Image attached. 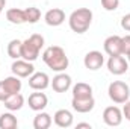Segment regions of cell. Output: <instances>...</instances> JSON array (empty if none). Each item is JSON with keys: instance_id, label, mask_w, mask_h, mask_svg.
<instances>
[{"instance_id": "6", "label": "cell", "mask_w": 130, "mask_h": 129, "mask_svg": "<svg viewBox=\"0 0 130 129\" xmlns=\"http://www.w3.org/2000/svg\"><path fill=\"white\" fill-rule=\"evenodd\" d=\"M107 70L109 73L115 74V76H121L129 70V61L124 58V55H115V56H109L107 59Z\"/></svg>"}, {"instance_id": "20", "label": "cell", "mask_w": 130, "mask_h": 129, "mask_svg": "<svg viewBox=\"0 0 130 129\" xmlns=\"http://www.w3.org/2000/svg\"><path fill=\"white\" fill-rule=\"evenodd\" d=\"M17 126H18V120L12 114V111L3 112L0 115V129H15Z\"/></svg>"}, {"instance_id": "30", "label": "cell", "mask_w": 130, "mask_h": 129, "mask_svg": "<svg viewBox=\"0 0 130 129\" xmlns=\"http://www.w3.org/2000/svg\"><path fill=\"white\" fill-rule=\"evenodd\" d=\"M127 61H129V64H130V53L127 55Z\"/></svg>"}, {"instance_id": "3", "label": "cell", "mask_w": 130, "mask_h": 129, "mask_svg": "<svg viewBox=\"0 0 130 129\" xmlns=\"http://www.w3.org/2000/svg\"><path fill=\"white\" fill-rule=\"evenodd\" d=\"M42 47H44V36L39 33H33L21 43V58L30 62L36 61Z\"/></svg>"}, {"instance_id": "21", "label": "cell", "mask_w": 130, "mask_h": 129, "mask_svg": "<svg viewBox=\"0 0 130 129\" xmlns=\"http://www.w3.org/2000/svg\"><path fill=\"white\" fill-rule=\"evenodd\" d=\"M21 43L23 41H20V40H11L8 43L6 52H8L9 58H12V59H20L21 58Z\"/></svg>"}, {"instance_id": "26", "label": "cell", "mask_w": 130, "mask_h": 129, "mask_svg": "<svg viewBox=\"0 0 130 129\" xmlns=\"http://www.w3.org/2000/svg\"><path fill=\"white\" fill-rule=\"evenodd\" d=\"M121 28H123L124 31L130 32V12L129 14H126V15L121 18Z\"/></svg>"}, {"instance_id": "4", "label": "cell", "mask_w": 130, "mask_h": 129, "mask_svg": "<svg viewBox=\"0 0 130 129\" xmlns=\"http://www.w3.org/2000/svg\"><path fill=\"white\" fill-rule=\"evenodd\" d=\"M107 94L109 99L117 103V105H123L129 100L130 97V88L129 85L123 81H113L109 84V88H107Z\"/></svg>"}, {"instance_id": "24", "label": "cell", "mask_w": 130, "mask_h": 129, "mask_svg": "<svg viewBox=\"0 0 130 129\" xmlns=\"http://www.w3.org/2000/svg\"><path fill=\"white\" fill-rule=\"evenodd\" d=\"M123 40V55H129L130 53V35H126V36H121Z\"/></svg>"}, {"instance_id": "25", "label": "cell", "mask_w": 130, "mask_h": 129, "mask_svg": "<svg viewBox=\"0 0 130 129\" xmlns=\"http://www.w3.org/2000/svg\"><path fill=\"white\" fill-rule=\"evenodd\" d=\"M9 96H11V94H9V91L6 90V87H5L3 81H0V102H5Z\"/></svg>"}, {"instance_id": "23", "label": "cell", "mask_w": 130, "mask_h": 129, "mask_svg": "<svg viewBox=\"0 0 130 129\" xmlns=\"http://www.w3.org/2000/svg\"><path fill=\"white\" fill-rule=\"evenodd\" d=\"M101 6L106 9V11H117L118 6H120V0H101Z\"/></svg>"}, {"instance_id": "17", "label": "cell", "mask_w": 130, "mask_h": 129, "mask_svg": "<svg viewBox=\"0 0 130 129\" xmlns=\"http://www.w3.org/2000/svg\"><path fill=\"white\" fill-rule=\"evenodd\" d=\"M53 123V119L48 112L38 111V114L33 119V128L35 129H48Z\"/></svg>"}, {"instance_id": "12", "label": "cell", "mask_w": 130, "mask_h": 129, "mask_svg": "<svg viewBox=\"0 0 130 129\" xmlns=\"http://www.w3.org/2000/svg\"><path fill=\"white\" fill-rule=\"evenodd\" d=\"M27 103H29V108H30L32 111H35V112L44 111L45 106L48 105V97L45 96L44 93H41V91H35V93H32V94L29 96Z\"/></svg>"}, {"instance_id": "1", "label": "cell", "mask_w": 130, "mask_h": 129, "mask_svg": "<svg viewBox=\"0 0 130 129\" xmlns=\"http://www.w3.org/2000/svg\"><path fill=\"white\" fill-rule=\"evenodd\" d=\"M42 61H44V64L47 65L50 70H53L56 73L65 71L68 68V64H70L65 50L62 47H59V46H50V47H47L42 52Z\"/></svg>"}, {"instance_id": "13", "label": "cell", "mask_w": 130, "mask_h": 129, "mask_svg": "<svg viewBox=\"0 0 130 129\" xmlns=\"http://www.w3.org/2000/svg\"><path fill=\"white\" fill-rule=\"evenodd\" d=\"M44 20H45V23H47L48 26L58 28V26H61L65 21V12L61 8H52V9H48V11L45 12Z\"/></svg>"}, {"instance_id": "16", "label": "cell", "mask_w": 130, "mask_h": 129, "mask_svg": "<svg viewBox=\"0 0 130 129\" xmlns=\"http://www.w3.org/2000/svg\"><path fill=\"white\" fill-rule=\"evenodd\" d=\"M3 103H5V108L8 111H12V112L20 111L23 108V105H24V97H23L21 93H15V94H11Z\"/></svg>"}, {"instance_id": "31", "label": "cell", "mask_w": 130, "mask_h": 129, "mask_svg": "<svg viewBox=\"0 0 130 129\" xmlns=\"http://www.w3.org/2000/svg\"><path fill=\"white\" fill-rule=\"evenodd\" d=\"M129 81H130V76H129Z\"/></svg>"}, {"instance_id": "8", "label": "cell", "mask_w": 130, "mask_h": 129, "mask_svg": "<svg viewBox=\"0 0 130 129\" xmlns=\"http://www.w3.org/2000/svg\"><path fill=\"white\" fill-rule=\"evenodd\" d=\"M29 87L33 91H44L50 87V78L44 71H35L29 76Z\"/></svg>"}, {"instance_id": "22", "label": "cell", "mask_w": 130, "mask_h": 129, "mask_svg": "<svg viewBox=\"0 0 130 129\" xmlns=\"http://www.w3.org/2000/svg\"><path fill=\"white\" fill-rule=\"evenodd\" d=\"M24 14H26V23H30V24L38 23L39 18H41V11L38 8H33V6L26 8L24 9Z\"/></svg>"}, {"instance_id": "5", "label": "cell", "mask_w": 130, "mask_h": 129, "mask_svg": "<svg viewBox=\"0 0 130 129\" xmlns=\"http://www.w3.org/2000/svg\"><path fill=\"white\" fill-rule=\"evenodd\" d=\"M123 119H124L123 109H120V108L115 106V105L107 106V108H104V111H103V122H104L107 126H110V128L120 126V125L123 123Z\"/></svg>"}, {"instance_id": "19", "label": "cell", "mask_w": 130, "mask_h": 129, "mask_svg": "<svg viewBox=\"0 0 130 129\" xmlns=\"http://www.w3.org/2000/svg\"><path fill=\"white\" fill-rule=\"evenodd\" d=\"M73 97L74 99H88L92 97V87L85 82H77L73 87Z\"/></svg>"}, {"instance_id": "27", "label": "cell", "mask_w": 130, "mask_h": 129, "mask_svg": "<svg viewBox=\"0 0 130 129\" xmlns=\"http://www.w3.org/2000/svg\"><path fill=\"white\" fill-rule=\"evenodd\" d=\"M124 106H123V115L126 117V120H129L130 122V100H127L126 103H123Z\"/></svg>"}, {"instance_id": "10", "label": "cell", "mask_w": 130, "mask_h": 129, "mask_svg": "<svg viewBox=\"0 0 130 129\" xmlns=\"http://www.w3.org/2000/svg\"><path fill=\"white\" fill-rule=\"evenodd\" d=\"M71 84H73L71 76L67 74L65 71L58 73V74L53 78V81H50V85H52L53 91H56V93H67V91L71 88Z\"/></svg>"}, {"instance_id": "9", "label": "cell", "mask_w": 130, "mask_h": 129, "mask_svg": "<svg viewBox=\"0 0 130 129\" xmlns=\"http://www.w3.org/2000/svg\"><path fill=\"white\" fill-rule=\"evenodd\" d=\"M104 52L109 56H115V55H123V40L120 35H110L104 40L103 43Z\"/></svg>"}, {"instance_id": "2", "label": "cell", "mask_w": 130, "mask_h": 129, "mask_svg": "<svg viewBox=\"0 0 130 129\" xmlns=\"http://www.w3.org/2000/svg\"><path fill=\"white\" fill-rule=\"evenodd\" d=\"M92 11L89 8H79L76 11H73L68 17V24L70 29L76 33H85L92 24Z\"/></svg>"}, {"instance_id": "29", "label": "cell", "mask_w": 130, "mask_h": 129, "mask_svg": "<svg viewBox=\"0 0 130 129\" xmlns=\"http://www.w3.org/2000/svg\"><path fill=\"white\" fill-rule=\"evenodd\" d=\"M5 6H6V0H0V14L3 12V9H5Z\"/></svg>"}, {"instance_id": "18", "label": "cell", "mask_w": 130, "mask_h": 129, "mask_svg": "<svg viewBox=\"0 0 130 129\" xmlns=\"http://www.w3.org/2000/svg\"><path fill=\"white\" fill-rule=\"evenodd\" d=\"M6 20L12 24H23L26 23V14L24 9L20 8H11L6 11Z\"/></svg>"}, {"instance_id": "14", "label": "cell", "mask_w": 130, "mask_h": 129, "mask_svg": "<svg viewBox=\"0 0 130 129\" xmlns=\"http://www.w3.org/2000/svg\"><path fill=\"white\" fill-rule=\"evenodd\" d=\"M71 106L76 112H80V114H86V112H91L95 106V100L94 96L88 97V99H71Z\"/></svg>"}, {"instance_id": "28", "label": "cell", "mask_w": 130, "mask_h": 129, "mask_svg": "<svg viewBox=\"0 0 130 129\" xmlns=\"http://www.w3.org/2000/svg\"><path fill=\"white\" fill-rule=\"evenodd\" d=\"M77 129H80V128H88V129H91L92 126L89 125V123H77V126H76Z\"/></svg>"}, {"instance_id": "15", "label": "cell", "mask_w": 130, "mask_h": 129, "mask_svg": "<svg viewBox=\"0 0 130 129\" xmlns=\"http://www.w3.org/2000/svg\"><path fill=\"white\" fill-rule=\"evenodd\" d=\"M53 122L58 128H70L73 126V122H74L73 112L68 109H58L53 115Z\"/></svg>"}, {"instance_id": "11", "label": "cell", "mask_w": 130, "mask_h": 129, "mask_svg": "<svg viewBox=\"0 0 130 129\" xmlns=\"http://www.w3.org/2000/svg\"><path fill=\"white\" fill-rule=\"evenodd\" d=\"M104 64V56H103V53L101 52H98V50H91V52H88L86 55H85V58H83V65L88 68V70H91V71H97L98 68H101Z\"/></svg>"}, {"instance_id": "7", "label": "cell", "mask_w": 130, "mask_h": 129, "mask_svg": "<svg viewBox=\"0 0 130 129\" xmlns=\"http://www.w3.org/2000/svg\"><path fill=\"white\" fill-rule=\"evenodd\" d=\"M11 70L15 76H18L20 79L21 78H29L30 74L35 73V67H33V62L30 61H26L23 58L20 59H14V62L11 65Z\"/></svg>"}]
</instances>
